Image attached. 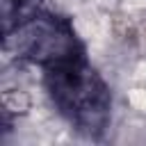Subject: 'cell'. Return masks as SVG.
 <instances>
[{"label":"cell","mask_w":146,"mask_h":146,"mask_svg":"<svg viewBox=\"0 0 146 146\" xmlns=\"http://www.w3.org/2000/svg\"><path fill=\"white\" fill-rule=\"evenodd\" d=\"M43 94L55 114L82 139L100 141L112 123V89L89 57L41 71Z\"/></svg>","instance_id":"cell-2"},{"label":"cell","mask_w":146,"mask_h":146,"mask_svg":"<svg viewBox=\"0 0 146 146\" xmlns=\"http://www.w3.org/2000/svg\"><path fill=\"white\" fill-rule=\"evenodd\" d=\"M2 50L39 71L89 57L73 18L52 0H0Z\"/></svg>","instance_id":"cell-1"}]
</instances>
